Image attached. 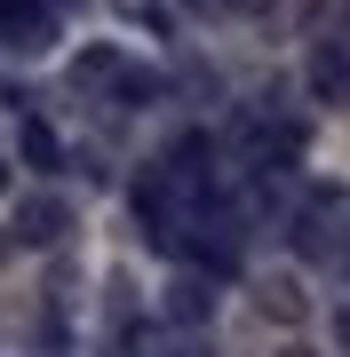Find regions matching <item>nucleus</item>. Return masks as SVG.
<instances>
[{
	"label": "nucleus",
	"instance_id": "1",
	"mask_svg": "<svg viewBox=\"0 0 350 357\" xmlns=\"http://www.w3.org/2000/svg\"><path fill=\"white\" fill-rule=\"evenodd\" d=\"M56 230H64V206H56V199H24V206H16V238H24V246H48Z\"/></svg>",
	"mask_w": 350,
	"mask_h": 357
},
{
	"label": "nucleus",
	"instance_id": "2",
	"mask_svg": "<svg viewBox=\"0 0 350 357\" xmlns=\"http://www.w3.org/2000/svg\"><path fill=\"white\" fill-rule=\"evenodd\" d=\"M24 159H32V167H56V135L40 128V119H24Z\"/></svg>",
	"mask_w": 350,
	"mask_h": 357
},
{
	"label": "nucleus",
	"instance_id": "3",
	"mask_svg": "<svg viewBox=\"0 0 350 357\" xmlns=\"http://www.w3.org/2000/svg\"><path fill=\"white\" fill-rule=\"evenodd\" d=\"M112 72H119L112 48H88V56H80V79H112Z\"/></svg>",
	"mask_w": 350,
	"mask_h": 357
},
{
	"label": "nucleus",
	"instance_id": "4",
	"mask_svg": "<svg viewBox=\"0 0 350 357\" xmlns=\"http://www.w3.org/2000/svg\"><path fill=\"white\" fill-rule=\"evenodd\" d=\"M16 8H24V0H0V16H16Z\"/></svg>",
	"mask_w": 350,
	"mask_h": 357
},
{
	"label": "nucleus",
	"instance_id": "5",
	"mask_svg": "<svg viewBox=\"0 0 350 357\" xmlns=\"http://www.w3.org/2000/svg\"><path fill=\"white\" fill-rule=\"evenodd\" d=\"M0 191H8V159H0Z\"/></svg>",
	"mask_w": 350,
	"mask_h": 357
},
{
	"label": "nucleus",
	"instance_id": "6",
	"mask_svg": "<svg viewBox=\"0 0 350 357\" xmlns=\"http://www.w3.org/2000/svg\"><path fill=\"white\" fill-rule=\"evenodd\" d=\"M175 357H191V349H175Z\"/></svg>",
	"mask_w": 350,
	"mask_h": 357
}]
</instances>
